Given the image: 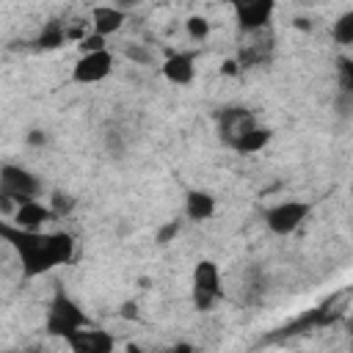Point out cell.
I'll use <instances>...</instances> for the list:
<instances>
[{"label": "cell", "mask_w": 353, "mask_h": 353, "mask_svg": "<svg viewBox=\"0 0 353 353\" xmlns=\"http://www.w3.org/2000/svg\"><path fill=\"white\" fill-rule=\"evenodd\" d=\"M3 240L17 251L22 276L25 279H39L50 273L52 268L69 265L74 259V237L69 232H44V229H22L11 221L0 223Z\"/></svg>", "instance_id": "obj_1"}, {"label": "cell", "mask_w": 353, "mask_h": 353, "mask_svg": "<svg viewBox=\"0 0 353 353\" xmlns=\"http://www.w3.org/2000/svg\"><path fill=\"white\" fill-rule=\"evenodd\" d=\"M88 325H94L91 317L80 309V303H77L61 284H55L52 298H50V303H47V317H44V331H47V336L69 339L74 331L88 328Z\"/></svg>", "instance_id": "obj_2"}, {"label": "cell", "mask_w": 353, "mask_h": 353, "mask_svg": "<svg viewBox=\"0 0 353 353\" xmlns=\"http://www.w3.org/2000/svg\"><path fill=\"white\" fill-rule=\"evenodd\" d=\"M190 301L199 312H212L218 306V301H223V281H221V270L212 259H199L193 265V276H190Z\"/></svg>", "instance_id": "obj_3"}, {"label": "cell", "mask_w": 353, "mask_h": 353, "mask_svg": "<svg viewBox=\"0 0 353 353\" xmlns=\"http://www.w3.org/2000/svg\"><path fill=\"white\" fill-rule=\"evenodd\" d=\"M314 204L312 201H301V199H284V201H276L270 204L262 218H265V226L276 234V237H287L292 232H298L303 226V221L312 215Z\"/></svg>", "instance_id": "obj_4"}, {"label": "cell", "mask_w": 353, "mask_h": 353, "mask_svg": "<svg viewBox=\"0 0 353 353\" xmlns=\"http://www.w3.org/2000/svg\"><path fill=\"white\" fill-rule=\"evenodd\" d=\"M256 124L259 121L254 110H248L245 105H223L215 110V135L226 149H234V143Z\"/></svg>", "instance_id": "obj_5"}, {"label": "cell", "mask_w": 353, "mask_h": 353, "mask_svg": "<svg viewBox=\"0 0 353 353\" xmlns=\"http://www.w3.org/2000/svg\"><path fill=\"white\" fill-rule=\"evenodd\" d=\"M0 193L14 199L17 204L22 201H30V199H39L44 193V185L41 179L28 171L25 165H17V163H3L0 165Z\"/></svg>", "instance_id": "obj_6"}, {"label": "cell", "mask_w": 353, "mask_h": 353, "mask_svg": "<svg viewBox=\"0 0 353 353\" xmlns=\"http://www.w3.org/2000/svg\"><path fill=\"white\" fill-rule=\"evenodd\" d=\"M113 66H116V55H113L110 47L80 52V58L72 66L69 80L77 83V85H94V83H102L105 77H110L113 74Z\"/></svg>", "instance_id": "obj_7"}, {"label": "cell", "mask_w": 353, "mask_h": 353, "mask_svg": "<svg viewBox=\"0 0 353 353\" xmlns=\"http://www.w3.org/2000/svg\"><path fill=\"white\" fill-rule=\"evenodd\" d=\"M226 3L232 6L237 30L243 36L262 33L270 25L273 11H276V0H226Z\"/></svg>", "instance_id": "obj_8"}, {"label": "cell", "mask_w": 353, "mask_h": 353, "mask_svg": "<svg viewBox=\"0 0 353 353\" xmlns=\"http://www.w3.org/2000/svg\"><path fill=\"white\" fill-rule=\"evenodd\" d=\"M196 58H199V50H171L160 72L171 85H188L196 77Z\"/></svg>", "instance_id": "obj_9"}, {"label": "cell", "mask_w": 353, "mask_h": 353, "mask_svg": "<svg viewBox=\"0 0 353 353\" xmlns=\"http://www.w3.org/2000/svg\"><path fill=\"white\" fill-rule=\"evenodd\" d=\"M66 345H69L74 353H110V350L116 347V339H113L108 331L88 325V328L74 331V334L66 339Z\"/></svg>", "instance_id": "obj_10"}, {"label": "cell", "mask_w": 353, "mask_h": 353, "mask_svg": "<svg viewBox=\"0 0 353 353\" xmlns=\"http://www.w3.org/2000/svg\"><path fill=\"white\" fill-rule=\"evenodd\" d=\"M6 221L17 223V226H22V229H44L50 221H55V212H52L50 204L39 201V199H30V201L17 204L14 215L6 218Z\"/></svg>", "instance_id": "obj_11"}, {"label": "cell", "mask_w": 353, "mask_h": 353, "mask_svg": "<svg viewBox=\"0 0 353 353\" xmlns=\"http://www.w3.org/2000/svg\"><path fill=\"white\" fill-rule=\"evenodd\" d=\"M127 17H130V11H124V8L113 6V3L94 6V8H91V30L99 33V36H105V39H108V36H116V33L124 28Z\"/></svg>", "instance_id": "obj_12"}, {"label": "cell", "mask_w": 353, "mask_h": 353, "mask_svg": "<svg viewBox=\"0 0 353 353\" xmlns=\"http://www.w3.org/2000/svg\"><path fill=\"white\" fill-rule=\"evenodd\" d=\"M218 210V201L210 190H201V188H188L185 190V218L193 221V223H204L215 215Z\"/></svg>", "instance_id": "obj_13"}, {"label": "cell", "mask_w": 353, "mask_h": 353, "mask_svg": "<svg viewBox=\"0 0 353 353\" xmlns=\"http://www.w3.org/2000/svg\"><path fill=\"white\" fill-rule=\"evenodd\" d=\"M69 39H72L69 25H63L61 19H50V22H44V28L39 30V36H36L30 44H33L36 50H58V47H63Z\"/></svg>", "instance_id": "obj_14"}, {"label": "cell", "mask_w": 353, "mask_h": 353, "mask_svg": "<svg viewBox=\"0 0 353 353\" xmlns=\"http://www.w3.org/2000/svg\"><path fill=\"white\" fill-rule=\"evenodd\" d=\"M270 138H273V132H270V127H262V124H256L254 130H248L237 143H234V154H243V157H248V154H256V152H262L268 143H270Z\"/></svg>", "instance_id": "obj_15"}, {"label": "cell", "mask_w": 353, "mask_h": 353, "mask_svg": "<svg viewBox=\"0 0 353 353\" xmlns=\"http://www.w3.org/2000/svg\"><path fill=\"white\" fill-rule=\"evenodd\" d=\"M270 61V44L262 47V41H254V44H245L237 50V63L240 69H254V66H265Z\"/></svg>", "instance_id": "obj_16"}, {"label": "cell", "mask_w": 353, "mask_h": 353, "mask_svg": "<svg viewBox=\"0 0 353 353\" xmlns=\"http://www.w3.org/2000/svg\"><path fill=\"white\" fill-rule=\"evenodd\" d=\"M331 39H334L336 44H342V47H350V44H353V8L342 11V14L334 19V25H331Z\"/></svg>", "instance_id": "obj_17"}, {"label": "cell", "mask_w": 353, "mask_h": 353, "mask_svg": "<svg viewBox=\"0 0 353 353\" xmlns=\"http://www.w3.org/2000/svg\"><path fill=\"white\" fill-rule=\"evenodd\" d=\"M47 204L52 207L55 221H61V218H69V215L74 212L77 199H74L72 193H66V190H52V193H50V199H47Z\"/></svg>", "instance_id": "obj_18"}, {"label": "cell", "mask_w": 353, "mask_h": 353, "mask_svg": "<svg viewBox=\"0 0 353 353\" xmlns=\"http://www.w3.org/2000/svg\"><path fill=\"white\" fill-rule=\"evenodd\" d=\"M210 30H212V25H210V19H207L204 14H190V17L185 19V33H188V39L196 41V44L207 41Z\"/></svg>", "instance_id": "obj_19"}, {"label": "cell", "mask_w": 353, "mask_h": 353, "mask_svg": "<svg viewBox=\"0 0 353 353\" xmlns=\"http://www.w3.org/2000/svg\"><path fill=\"white\" fill-rule=\"evenodd\" d=\"M336 69H339V80L345 94L350 97V108H353V58L350 55H339L336 58Z\"/></svg>", "instance_id": "obj_20"}, {"label": "cell", "mask_w": 353, "mask_h": 353, "mask_svg": "<svg viewBox=\"0 0 353 353\" xmlns=\"http://www.w3.org/2000/svg\"><path fill=\"white\" fill-rule=\"evenodd\" d=\"M179 232H182V221H179V218L165 221V223H160V226L154 229V243H157V245H168V243L176 240Z\"/></svg>", "instance_id": "obj_21"}, {"label": "cell", "mask_w": 353, "mask_h": 353, "mask_svg": "<svg viewBox=\"0 0 353 353\" xmlns=\"http://www.w3.org/2000/svg\"><path fill=\"white\" fill-rule=\"evenodd\" d=\"M124 58L132 61V63H138V66H149V63H154V52L146 50L143 44H127V47H124Z\"/></svg>", "instance_id": "obj_22"}, {"label": "cell", "mask_w": 353, "mask_h": 353, "mask_svg": "<svg viewBox=\"0 0 353 353\" xmlns=\"http://www.w3.org/2000/svg\"><path fill=\"white\" fill-rule=\"evenodd\" d=\"M105 41H108L105 36H99V33H94V30H91V33H85V36H83V39L77 41V50H80V52H91V50H105V47H108Z\"/></svg>", "instance_id": "obj_23"}, {"label": "cell", "mask_w": 353, "mask_h": 353, "mask_svg": "<svg viewBox=\"0 0 353 353\" xmlns=\"http://www.w3.org/2000/svg\"><path fill=\"white\" fill-rule=\"evenodd\" d=\"M25 141H28L30 146H44V143H47V135H44V130H30Z\"/></svg>", "instance_id": "obj_24"}, {"label": "cell", "mask_w": 353, "mask_h": 353, "mask_svg": "<svg viewBox=\"0 0 353 353\" xmlns=\"http://www.w3.org/2000/svg\"><path fill=\"white\" fill-rule=\"evenodd\" d=\"M243 69H240V63H237V58H229V61H223V66H221V74H240Z\"/></svg>", "instance_id": "obj_25"}, {"label": "cell", "mask_w": 353, "mask_h": 353, "mask_svg": "<svg viewBox=\"0 0 353 353\" xmlns=\"http://www.w3.org/2000/svg\"><path fill=\"white\" fill-rule=\"evenodd\" d=\"M121 317H132V320H135V317H138V306L127 301V303L121 306Z\"/></svg>", "instance_id": "obj_26"}, {"label": "cell", "mask_w": 353, "mask_h": 353, "mask_svg": "<svg viewBox=\"0 0 353 353\" xmlns=\"http://www.w3.org/2000/svg\"><path fill=\"white\" fill-rule=\"evenodd\" d=\"M113 6H119V8H124V11H132L135 6H141V0H113Z\"/></svg>", "instance_id": "obj_27"}, {"label": "cell", "mask_w": 353, "mask_h": 353, "mask_svg": "<svg viewBox=\"0 0 353 353\" xmlns=\"http://www.w3.org/2000/svg\"><path fill=\"white\" fill-rule=\"evenodd\" d=\"M347 334H350V347H353V320H347Z\"/></svg>", "instance_id": "obj_28"}]
</instances>
